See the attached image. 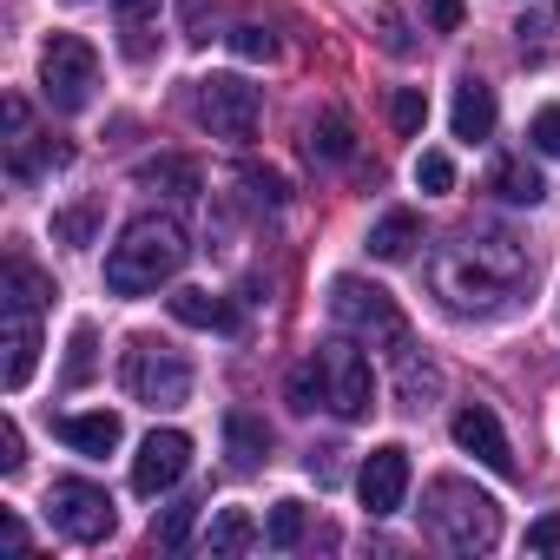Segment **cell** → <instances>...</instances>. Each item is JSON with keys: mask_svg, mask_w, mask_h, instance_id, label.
Here are the masks:
<instances>
[{"mask_svg": "<svg viewBox=\"0 0 560 560\" xmlns=\"http://www.w3.org/2000/svg\"><path fill=\"white\" fill-rule=\"evenodd\" d=\"M27 462V442H21V429L14 422H0V475H14Z\"/></svg>", "mask_w": 560, "mask_h": 560, "instance_id": "d590c367", "label": "cell"}, {"mask_svg": "<svg viewBox=\"0 0 560 560\" xmlns=\"http://www.w3.org/2000/svg\"><path fill=\"white\" fill-rule=\"evenodd\" d=\"M100 337H93V324H73V343H67V389H80L93 370H100Z\"/></svg>", "mask_w": 560, "mask_h": 560, "instance_id": "4316f807", "label": "cell"}, {"mask_svg": "<svg viewBox=\"0 0 560 560\" xmlns=\"http://www.w3.org/2000/svg\"><path fill=\"white\" fill-rule=\"evenodd\" d=\"M429 21L448 34V27H462V0H429Z\"/></svg>", "mask_w": 560, "mask_h": 560, "instance_id": "74e56055", "label": "cell"}, {"mask_svg": "<svg viewBox=\"0 0 560 560\" xmlns=\"http://www.w3.org/2000/svg\"><path fill=\"white\" fill-rule=\"evenodd\" d=\"M330 317H337L343 337H357V343H370L396 363L416 350V330H409L402 304L383 284H363V277H330Z\"/></svg>", "mask_w": 560, "mask_h": 560, "instance_id": "3957f363", "label": "cell"}, {"mask_svg": "<svg viewBox=\"0 0 560 560\" xmlns=\"http://www.w3.org/2000/svg\"><path fill=\"white\" fill-rule=\"evenodd\" d=\"M67 159H73V145H60V139H34V132H27V139H14V178H21V185H27V178H40L47 165L60 172Z\"/></svg>", "mask_w": 560, "mask_h": 560, "instance_id": "603a6c76", "label": "cell"}, {"mask_svg": "<svg viewBox=\"0 0 560 560\" xmlns=\"http://www.w3.org/2000/svg\"><path fill=\"white\" fill-rule=\"evenodd\" d=\"M113 14H119V47L126 60H152V34H159V0H113Z\"/></svg>", "mask_w": 560, "mask_h": 560, "instance_id": "e0dca14e", "label": "cell"}, {"mask_svg": "<svg viewBox=\"0 0 560 560\" xmlns=\"http://www.w3.org/2000/svg\"><path fill=\"white\" fill-rule=\"evenodd\" d=\"M224 442H231L237 468H257V462L270 455V429H264L250 409H231V416H224Z\"/></svg>", "mask_w": 560, "mask_h": 560, "instance_id": "7402d4cb", "label": "cell"}, {"mask_svg": "<svg viewBox=\"0 0 560 560\" xmlns=\"http://www.w3.org/2000/svg\"><path fill=\"white\" fill-rule=\"evenodd\" d=\"M521 270H527V244L508 237V231H468V237H455L448 250H435V264H429L442 304L462 311V317L501 311L508 291L521 284Z\"/></svg>", "mask_w": 560, "mask_h": 560, "instance_id": "6da1fadb", "label": "cell"}, {"mask_svg": "<svg viewBox=\"0 0 560 560\" xmlns=\"http://www.w3.org/2000/svg\"><path fill=\"white\" fill-rule=\"evenodd\" d=\"M93 86H100V54H93V40H80V34H47V47H40V93H47V106H54V113H80V106L93 100Z\"/></svg>", "mask_w": 560, "mask_h": 560, "instance_id": "52a82bcc", "label": "cell"}, {"mask_svg": "<svg viewBox=\"0 0 560 560\" xmlns=\"http://www.w3.org/2000/svg\"><path fill=\"white\" fill-rule=\"evenodd\" d=\"M422 119H429V100H422L416 86H396V93H389V126H396L402 139H416Z\"/></svg>", "mask_w": 560, "mask_h": 560, "instance_id": "83f0119b", "label": "cell"}, {"mask_svg": "<svg viewBox=\"0 0 560 560\" xmlns=\"http://www.w3.org/2000/svg\"><path fill=\"white\" fill-rule=\"evenodd\" d=\"M448 119H455V139H488V132H494V86H481V80L468 73V80L455 86V113H448Z\"/></svg>", "mask_w": 560, "mask_h": 560, "instance_id": "ac0fdd59", "label": "cell"}, {"mask_svg": "<svg viewBox=\"0 0 560 560\" xmlns=\"http://www.w3.org/2000/svg\"><path fill=\"white\" fill-rule=\"evenodd\" d=\"M422 521H429V534H435L442 547H455V553H488V547L501 540V508H494V494H481V488H468V481H455V475H442V481L429 488Z\"/></svg>", "mask_w": 560, "mask_h": 560, "instance_id": "5b68a950", "label": "cell"}, {"mask_svg": "<svg viewBox=\"0 0 560 560\" xmlns=\"http://www.w3.org/2000/svg\"><path fill=\"white\" fill-rule=\"evenodd\" d=\"M47 514H54V527H60L67 540H80V547L106 540L113 521H119V514H113V494L93 488V481H80V475H67V481L47 488Z\"/></svg>", "mask_w": 560, "mask_h": 560, "instance_id": "30bf717a", "label": "cell"}, {"mask_svg": "<svg viewBox=\"0 0 560 560\" xmlns=\"http://www.w3.org/2000/svg\"><path fill=\"white\" fill-rule=\"evenodd\" d=\"M416 185L435 191V198L455 191V159H448V152H422V159H416Z\"/></svg>", "mask_w": 560, "mask_h": 560, "instance_id": "4dcf8cb0", "label": "cell"}, {"mask_svg": "<svg viewBox=\"0 0 560 560\" xmlns=\"http://www.w3.org/2000/svg\"><path fill=\"white\" fill-rule=\"evenodd\" d=\"M231 47H237L244 60H277V34H270V27H257V21H250V27H237V34H231Z\"/></svg>", "mask_w": 560, "mask_h": 560, "instance_id": "836d02e7", "label": "cell"}, {"mask_svg": "<svg viewBox=\"0 0 560 560\" xmlns=\"http://www.w3.org/2000/svg\"><path fill=\"white\" fill-rule=\"evenodd\" d=\"M527 547H534V553H560V514H540V521L527 527Z\"/></svg>", "mask_w": 560, "mask_h": 560, "instance_id": "8d00e7d4", "label": "cell"}, {"mask_svg": "<svg viewBox=\"0 0 560 560\" xmlns=\"http://www.w3.org/2000/svg\"><path fill=\"white\" fill-rule=\"evenodd\" d=\"M93 218H100V211H93V205H80V211H67V218H54V231H60L67 244H86V237H93Z\"/></svg>", "mask_w": 560, "mask_h": 560, "instance_id": "e575fe53", "label": "cell"}, {"mask_svg": "<svg viewBox=\"0 0 560 560\" xmlns=\"http://www.w3.org/2000/svg\"><path fill=\"white\" fill-rule=\"evenodd\" d=\"M185 224L165 218V211H145L119 231V244L106 250V291L113 298H145L159 284H172L178 264H185Z\"/></svg>", "mask_w": 560, "mask_h": 560, "instance_id": "7a4b0ae2", "label": "cell"}, {"mask_svg": "<svg viewBox=\"0 0 560 560\" xmlns=\"http://www.w3.org/2000/svg\"><path fill=\"white\" fill-rule=\"evenodd\" d=\"M317 363H324V383H330V409H337L343 422H363V416L376 409V370H370L363 343H357V337H330V343L317 350Z\"/></svg>", "mask_w": 560, "mask_h": 560, "instance_id": "ba28073f", "label": "cell"}, {"mask_svg": "<svg viewBox=\"0 0 560 560\" xmlns=\"http://www.w3.org/2000/svg\"><path fill=\"white\" fill-rule=\"evenodd\" d=\"M132 178H139V191H172V198H191L198 191V165L191 159H145Z\"/></svg>", "mask_w": 560, "mask_h": 560, "instance_id": "44dd1931", "label": "cell"}, {"mask_svg": "<svg viewBox=\"0 0 560 560\" xmlns=\"http://www.w3.org/2000/svg\"><path fill=\"white\" fill-rule=\"evenodd\" d=\"M435 389H442V370L435 363H416V350H409L402 357V402L422 409V396H435Z\"/></svg>", "mask_w": 560, "mask_h": 560, "instance_id": "f1b7e54d", "label": "cell"}, {"mask_svg": "<svg viewBox=\"0 0 560 560\" xmlns=\"http://www.w3.org/2000/svg\"><path fill=\"white\" fill-rule=\"evenodd\" d=\"M54 291L40 284V270L34 264H8V298H0V389H27L34 376V357H40V304Z\"/></svg>", "mask_w": 560, "mask_h": 560, "instance_id": "277c9868", "label": "cell"}, {"mask_svg": "<svg viewBox=\"0 0 560 560\" xmlns=\"http://www.w3.org/2000/svg\"><path fill=\"white\" fill-rule=\"evenodd\" d=\"M304 145H311V159H324V165H343V159L357 152V126H350V113L324 106V113L304 126Z\"/></svg>", "mask_w": 560, "mask_h": 560, "instance_id": "2e32d148", "label": "cell"}, {"mask_svg": "<svg viewBox=\"0 0 560 560\" xmlns=\"http://www.w3.org/2000/svg\"><path fill=\"white\" fill-rule=\"evenodd\" d=\"M172 317L185 324V330H218V337H231L244 317H237V304L231 298H211V291H178L172 298Z\"/></svg>", "mask_w": 560, "mask_h": 560, "instance_id": "9a60e30c", "label": "cell"}, {"mask_svg": "<svg viewBox=\"0 0 560 560\" xmlns=\"http://www.w3.org/2000/svg\"><path fill=\"white\" fill-rule=\"evenodd\" d=\"M119 383H126V396L145 402V409H178V402H191V363H185L172 343H159V337H132V343H126Z\"/></svg>", "mask_w": 560, "mask_h": 560, "instance_id": "8992f818", "label": "cell"}, {"mask_svg": "<svg viewBox=\"0 0 560 560\" xmlns=\"http://www.w3.org/2000/svg\"><path fill=\"white\" fill-rule=\"evenodd\" d=\"M527 145H534L540 159H560V106H540V113H534V126H527Z\"/></svg>", "mask_w": 560, "mask_h": 560, "instance_id": "1f68e13d", "label": "cell"}, {"mask_svg": "<svg viewBox=\"0 0 560 560\" xmlns=\"http://www.w3.org/2000/svg\"><path fill=\"white\" fill-rule=\"evenodd\" d=\"M264 540H270L277 553H291V547L304 540V501H277L270 521H264Z\"/></svg>", "mask_w": 560, "mask_h": 560, "instance_id": "484cf974", "label": "cell"}, {"mask_svg": "<svg viewBox=\"0 0 560 560\" xmlns=\"http://www.w3.org/2000/svg\"><path fill=\"white\" fill-rule=\"evenodd\" d=\"M357 494H363L370 514H402V501H409V448L402 442L370 448L363 468H357Z\"/></svg>", "mask_w": 560, "mask_h": 560, "instance_id": "7c38bea8", "label": "cell"}, {"mask_svg": "<svg viewBox=\"0 0 560 560\" xmlns=\"http://www.w3.org/2000/svg\"><path fill=\"white\" fill-rule=\"evenodd\" d=\"M284 396H291V409H298V416H311V409H324V402H330V383H324V363H317V357H304V363L291 370V383H284Z\"/></svg>", "mask_w": 560, "mask_h": 560, "instance_id": "d4e9b609", "label": "cell"}, {"mask_svg": "<svg viewBox=\"0 0 560 560\" xmlns=\"http://www.w3.org/2000/svg\"><path fill=\"white\" fill-rule=\"evenodd\" d=\"M376 40L402 60V54H416V40H409V21L396 14V8H376Z\"/></svg>", "mask_w": 560, "mask_h": 560, "instance_id": "d6a6232c", "label": "cell"}, {"mask_svg": "<svg viewBox=\"0 0 560 560\" xmlns=\"http://www.w3.org/2000/svg\"><path fill=\"white\" fill-rule=\"evenodd\" d=\"M257 547V521L244 514V508H218L211 514V527H205V553H250Z\"/></svg>", "mask_w": 560, "mask_h": 560, "instance_id": "ffe728a7", "label": "cell"}, {"mask_svg": "<svg viewBox=\"0 0 560 560\" xmlns=\"http://www.w3.org/2000/svg\"><path fill=\"white\" fill-rule=\"evenodd\" d=\"M60 442L80 455H113L126 442V422L113 409H86V416H60Z\"/></svg>", "mask_w": 560, "mask_h": 560, "instance_id": "5bb4252c", "label": "cell"}, {"mask_svg": "<svg viewBox=\"0 0 560 560\" xmlns=\"http://www.w3.org/2000/svg\"><path fill=\"white\" fill-rule=\"evenodd\" d=\"M191 521H198V501H178V508H165V514L152 521V540H159V547H185Z\"/></svg>", "mask_w": 560, "mask_h": 560, "instance_id": "f546056e", "label": "cell"}, {"mask_svg": "<svg viewBox=\"0 0 560 560\" xmlns=\"http://www.w3.org/2000/svg\"><path fill=\"white\" fill-rule=\"evenodd\" d=\"M416 237H422L416 211H389V218L370 224V257H376V264H402V257L416 250Z\"/></svg>", "mask_w": 560, "mask_h": 560, "instance_id": "d6986e66", "label": "cell"}, {"mask_svg": "<svg viewBox=\"0 0 560 560\" xmlns=\"http://www.w3.org/2000/svg\"><path fill=\"white\" fill-rule=\"evenodd\" d=\"M494 191H501L508 205H540V198H547V178H540L527 159H501V165H494Z\"/></svg>", "mask_w": 560, "mask_h": 560, "instance_id": "cb8c5ba5", "label": "cell"}, {"mask_svg": "<svg viewBox=\"0 0 560 560\" xmlns=\"http://www.w3.org/2000/svg\"><path fill=\"white\" fill-rule=\"evenodd\" d=\"M185 468H191V435H185V429H152V435L139 442V455H132V488L152 501V494L178 488Z\"/></svg>", "mask_w": 560, "mask_h": 560, "instance_id": "8fae6325", "label": "cell"}, {"mask_svg": "<svg viewBox=\"0 0 560 560\" xmlns=\"http://www.w3.org/2000/svg\"><path fill=\"white\" fill-rule=\"evenodd\" d=\"M455 442H462V448H468L481 468H494V475H514V448H508V435H501L494 409H481V402L455 409Z\"/></svg>", "mask_w": 560, "mask_h": 560, "instance_id": "4fadbf2b", "label": "cell"}, {"mask_svg": "<svg viewBox=\"0 0 560 560\" xmlns=\"http://www.w3.org/2000/svg\"><path fill=\"white\" fill-rule=\"evenodd\" d=\"M257 113H264V100H257V86L250 80H237V73H205L198 80V119L211 126V139H250L257 132Z\"/></svg>", "mask_w": 560, "mask_h": 560, "instance_id": "9c48e42d", "label": "cell"}]
</instances>
